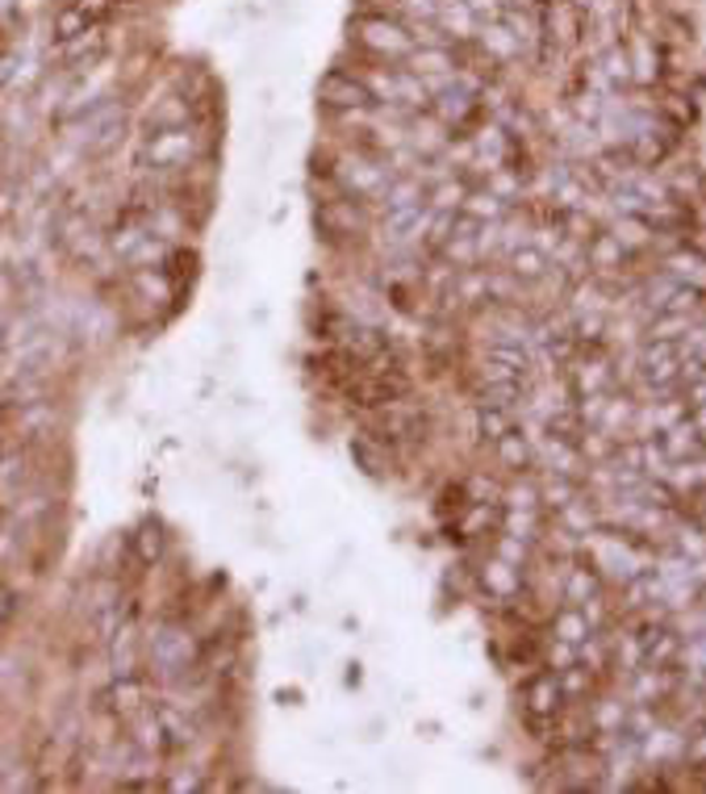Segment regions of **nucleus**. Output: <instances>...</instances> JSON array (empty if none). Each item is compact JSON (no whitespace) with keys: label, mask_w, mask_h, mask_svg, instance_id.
<instances>
[{"label":"nucleus","mask_w":706,"mask_h":794,"mask_svg":"<svg viewBox=\"0 0 706 794\" xmlns=\"http://www.w3.org/2000/svg\"><path fill=\"white\" fill-rule=\"evenodd\" d=\"M406 68H410L414 76H422V80H431V76H448V71H456L451 42H444V47H414L410 59H406Z\"/></svg>","instance_id":"obj_7"},{"label":"nucleus","mask_w":706,"mask_h":794,"mask_svg":"<svg viewBox=\"0 0 706 794\" xmlns=\"http://www.w3.org/2000/svg\"><path fill=\"white\" fill-rule=\"evenodd\" d=\"M92 26H97V18L68 0V9H59V13H54V42H71V38L88 34Z\"/></svg>","instance_id":"obj_9"},{"label":"nucleus","mask_w":706,"mask_h":794,"mask_svg":"<svg viewBox=\"0 0 706 794\" xmlns=\"http://www.w3.org/2000/svg\"><path fill=\"white\" fill-rule=\"evenodd\" d=\"M159 553H163V539H159V527H147L142 536H138V556L151 565V560H159Z\"/></svg>","instance_id":"obj_11"},{"label":"nucleus","mask_w":706,"mask_h":794,"mask_svg":"<svg viewBox=\"0 0 706 794\" xmlns=\"http://www.w3.org/2000/svg\"><path fill=\"white\" fill-rule=\"evenodd\" d=\"M481 47L489 54H498V59H510V54H518V38L510 30H501V26H489V30H481Z\"/></svg>","instance_id":"obj_10"},{"label":"nucleus","mask_w":706,"mask_h":794,"mask_svg":"<svg viewBox=\"0 0 706 794\" xmlns=\"http://www.w3.org/2000/svg\"><path fill=\"white\" fill-rule=\"evenodd\" d=\"M351 34L368 54L377 59H410V51L418 47L410 34V26L401 18H389V13H372V18H360L351 26Z\"/></svg>","instance_id":"obj_1"},{"label":"nucleus","mask_w":706,"mask_h":794,"mask_svg":"<svg viewBox=\"0 0 706 794\" xmlns=\"http://www.w3.org/2000/svg\"><path fill=\"white\" fill-rule=\"evenodd\" d=\"M318 92H322V101H327L330 109H339V113H344V109H368V105H377L372 101V92L364 88L360 76H347V71L327 76Z\"/></svg>","instance_id":"obj_5"},{"label":"nucleus","mask_w":706,"mask_h":794,"mask_svg":"<svg viewBox=\"0 0 706 794\" xmlns=\"http://www.w3.org/2000/svg\"><path fill=\"white\" fill-rule=\"evenodd\" d=\"M113 251L126 268H147V264H156V259L168 256V247L159 242L156 230H142V226H121L118 235H113Z\"/></svg>","instance_id":"obj_4"},{"label":"nucleus","mask_w":706,"mask_h":794,"mask_svg":"<svg viewBox=\"0 0 706 794\" xmlns=\"http://www.w3.org/2000/svg\"><path fill=\"white\" fill-rule=\"evenodd\" d=\"M147 656H151L159 677H180L189 674L197 648H192V636L185 627H159L156 636L147 639Z\"/></svg>","instance_id":"obj_3"},{"label":"nucleus","mask_w":706,"mask_h":794,"mask_svg":"<svg viewBox=\"0 0 706 794\" xmlns=\"http://www.w3.org/2000/svg\"><path fill=\"white\" fill-rule=\"evenodd\" d=\"M71 4H80V9H84V13H92V18H97V13L105 9V0H71Z\"/></svg>","instance_id":"obj_12"},{"label":"nucleus","mask_w":706,"mask_h":794,"mask_svg":"<svg viewBox=\"0 0 706 794\" xmlns=\"http://www.w3.org/2000/svg\"><path fill=\"white\" fill-rule=\"evenodd\" d=\"M109 707L118 711L121 719H138L142 711L151 707V698H147V682H138L135 674H118V682L109 686Z\"/></svg>","instance_id":"obj_6"},{"label":"nucleus","mask_w":706,"mask_h":794,"mask_svg":"<svg viewBox=\"0 0 706 794\" xmlns=\"http://www.w3.org/2000/svg\"><path fill=\"white\" fill-rule=\"evenodd\" d=\"M435 21L448 30L451 38H468L473 34V26H477V13L468 9L465 0H439V9H435Z\"/></svg>","instance_id":"obj_8"},{"label":"nucleus","mask_w":706,"mask_h":794,"mask_svg":"<svg viewBox=\"0 0 706 794\" xmlns=\"http://www.w3.org/2000/svg\"><path fill=\"white\" fill-rule=\"evenodd\" d=\"M197 156V135L189 126H168V130H151L142 147H138V163L151 172H172V168H189Z\"/></svg>","instance_id":"obj_2"}]
</instances>
